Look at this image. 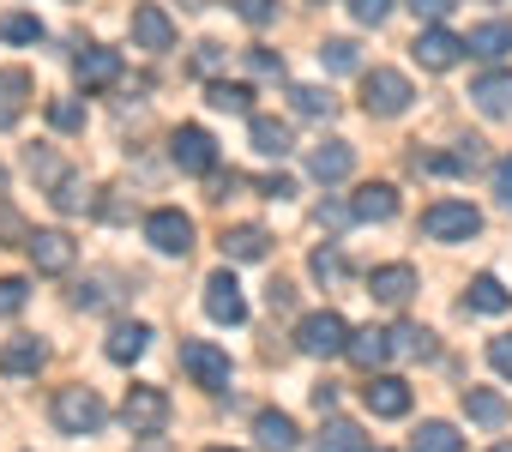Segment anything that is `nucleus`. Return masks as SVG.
I'll return each mask as SVG.
<instances>
[{"label": "nucleus", "mask_w": 512, "mask_h": 452, "mask_svg": "<svg viewBox=\"0 0 512 452\" xmlns=\"http://www.w3.org/2000/svg\"><path fill=\"white\" fill-rule=\"evenodd\" d=\"M205 314H211L217 326H241V320H247V302H241L235 272H211V278H205Z\"/></svg>", "instance_id": "nucleus-12"}, {"label": "nucleus", "mask_w": 512, "mask_h": 452, "mask_svg": "<svg viewBox=\"0 0 512 452\" xmlns=\"http://www.w3.org/2000/svg\"><path fill=\"white\" fill-rule=\"evenodd\" d=\"M356 211L350 205H320V223H332V230H344V223H350Z\"/></svg>", "instance_id": "nucleus-49"}, {"label": "nucleus", "mask_w": 512, "mask_h": 452, "mask_svg": "<svg viewBox=\"0 0 512 452\" xmlns=\"http://www.w3.org/2000/svg\"><path fill=\"white\" fill-rule=\"evenodd\" d=\"M205 452H235V446H205Z\"/></svg>", "instance_id": "nucleus-56"}, {"label": "nucleus", "mask_w": 512, "mask_h": 452, "mask_svg": "<svg viewBox=\"0 0 512 452\" xmlns=\"http://www.w3.org/2000/svg\"><path fill=\"white\" fill-rule=\"evenodd\" d=\"M43 362H49L43 338H13L7 350H0V374H7V380H25V374H37Z\"/></svg>", "instance_id": "nucleus-21"}, {"label": "nucleus", "mask_w": 512, "mask_h": 452, "mask_svg": "<svg viewBox=\"0 0 512 452\" xmlns=\"http://www.w3.org/2000/svg\"><path fill=\"white\" fill-rule=\"evenodd\" d=\"M31 73L25 67H0V133H7V127H19V115L31 109Z\"/></svg>", "instance_id": "nucleus-14"}, {"label": "nucleus", "mask_w": 512, "mask_h": 452, "mask_svg": "<svg viewBox=\"0 0 512 452\" xmlns=\"http://www.w3.org/2000/svg\"><path fill=\"white\" fill-rule=\"evenodd\" d=\"M0 37L7 43H43V19L37 13H7L0 19Z\"/></svg>", "instance_id": "nucleus-36"}, {"label": "nucleus", "mask_w": 512, "mask_h": 452, "mask_svg": "<svg viewBox=\"0 0 512 452\" xmlns=\"http://www.w3.org/2000/svg\"><path fill=\"white\" fill-rule=\"evenodd\" d=\"M320 67H326V73H356V67H362V49H356L350 37H326V43H320Z\"/></svg>", "instance_id": "nucleus-32"}, {"label": "nucleus", "mask_w": 512, "mask_h": 452, "mask_svg": "<svg viewBox=\"0 0 512 452\" xmlns=\"http://www.w3.org/2000/svg\"><path fill=\"white\" fill-rule=\"evenodd\" d=\"M169 157H175V169H187V175H211V169H217V139H211L205 127H175V133H169Z\"/></svg>", "instance_id": "nucleus-8"}, {"label": "nucleus", "mask_w": 512, "mask_h": 452, "mask_svg": "<svg viewBox=\"0 0 512 452\" xmlns=\"http://www.w3.org/2000/svg\"><path fill=\"white\" fill-rule=\"evenodd\" d=\"M452 7H458V0H410V13H416V19H428V25H440Z\"/></svg>", "instance_id": "nucleus-46"}, {"label": "nucleus", "mask_w": 512, "mask_h": 452, "mask_svg": "<svg viewBox=\"0 0 512 452\" xmlns=\"http://www.w3.org/2000/svg\"><path fill=\"white\" fill-rule=\"evenodd\" d=\"M205 103L223 109V115H253V91H247V85H229V79H217V85L205 91Z\"/></svg>", "instance_id": "nucleus-33"}, {"label": "nucleus", "mask_w": 512, "mask_h": 452, "mask_svg": "<svg viewBox=\"0 0 512 452\" xmlns=\"http://www.w3.org/2000/svg\"><path fill=\"white\" fill-rule=\"evenodd\" d=\"M410 446H416V452H464V434H458L452 422H422Z\"/></svg>", "instance_id": "nucleus-31"}, {"label": "nucleus", "mask_w": 512, "mask_h": 452, "mask_svg": "<svg viewBox=\"0 0 512 452\" xmlns=\"http://www.w3.org/2000/svg\"><path fill=\"white\" fill-rule=\"evenodd\" d=\"M73 79H79L85 91H103V85H115V79H121V49L85 43V49L73 55Z\"/></svg>", "instance_id": "nucleus-11"}, {"label": "nucleus", "mask_w": 512, "mask_h": 452, "mask_svg": "<svg viewBox=\"0 0 512 452\" xmlns=\"http://www.w3.org/2000/svg\"><path fill=\"white\" fill-rule=\"evenodd\" d=\"M488 362L512 380V332H506V338H488Z\"/></svg>", "instance_id": "nucleus-47"}, {"label": "nucleus", "mask_w": 512, "mask_h": 452, "mask_svg": "<svg viewBox=\"0 0 512 452\" xmlns=\"http://www.w3.org/2000/svg\"><path fill=\"white\" fill-rule=\"evenodd\" d=\"M308 169H314V181H326V187H332V181H344V175L356 169V151H350L344 139H326V145L308 157Z\"/></svg>", "instance_id": "nucleus-22"}, {"label": "nucleus", "mask_w": 512, "mask_h": 452, "mask_svg": "<svg viewBox=\"0 0 512 452\" xmlns=\"http://www.w3.org/2000/svg\"><path fill=\"white\" fill-rule=\"evenodd\" d=\"M139 452H175V446H163V440H157V434H151V440H145V446H139Z\"/></svg>", "instance_id": "nucleus-54"}, {"label": "nucleus", "mask_w": 512, "mask_h": 452, "mask_svg": "<svg viewBox=\"0 0 512 452\" xmlns=\"http://www.w3.org/2000/svg\"><path fill=\"white\" fill-rule=\"evenodd\" d=\"M49 199H55V211H85L91 205V187H85V175H61Z\"/></svg>", "instance_id": "nucleus-35"}, {"label": "nucleus", "mask_w": 512, "mask_h": 452, "mask_svg": "<svg viewBox=\"0 0 512 452\" xmlns=\"http://www.w3.org/2000/svg\"><path fill=\"white\" fill-rule=\"evenodd\" d=\"M398 7V0H350V13H356V25H386V13Z\"/></svg>", "instance_id": "nucleus-44"}, {"label": "nucleus", "mask_w": 512, "mask_h": 452, "mask_svg": "<svg viewBox=\"0 0 512 452\" xmlns=\"http://www.w3.org/2000/svg\"><path fill=\"white\" fill-rule=\"evenodd\" d=\"M169 410H175V404H169V392H163V386H127L121 416H127V428H133V434H145V440H151V434H163V428H169Z\"/></svg>", "instance_id": "nucleus-6"}, {"label": "nucleus", "mask_w": 512, "mask_h": 452, "mask_svg": "<svg viewBox=\"0 0 512 452\" xmlns=\"http://www.w3.org/2000/svg\"><path fill=\"white\" fill-rule=\"evenodd\" d=\"M320 452H362V428L356 422H344V416H332L326 428H320V440H314Z\"/></svg>", "instance_id": "nucleus-34"}, {"label": "nucleus", "mask_w": 512, "mask_h": 452, "mask_svg": "<svg viewBox=\"0 0 512 452\" xmlns=\"http://www.w3.org/2000/svg\"><path fill=\"white\" fill-rule=\"evenodd\" d=\"M49 121H55L61 133H79V127H85V109H79L73 97H55V103H49Z\"/></svg>", "instance_id": "nucleus-41"}, {"label": "nucleus", "mask_w": 512, "mask_h": 452, "mask_svg": "<svg viewBox=\"0 0 512 452\" xmlns=\"http://www.w3.org/2000/svg\"><path fill=\"white\" fill-rule=\"evenodd\" d=\"M410 79L398 73V67H374V73H362V109L368 115H380V121H392V115H404L410 109Z\"/></svg>", "instance_id": "nucleus-3"}, {"label": "nucleus", "mask_w": 512, "mask_h": 452, "mask_svg": "<svg viewBox=\"0 0 512 452\" xmlns=\"http://www.w3.org/2000/svg\"><path fill=\"white\" fill-rule=\"evenodd\" d=\"M464 43H470V55H488V61H500V55L512 49V25H506V19H494V25H476Z\"/></svg>", "instance_id": "nucleus-30"}, {"label": "nucleus", "mask_w": 512, "mask_h": 452, "mask_svg": "<svg viewBox=\"0 0 512 452\" xmlns=\"http://www.w3.org/2000/svg\"><path fill=\"white\" fill-rule=\"evenodd\" d=\"M332 404H338V386H332V380H326V386H314V410H332Z\"/></svg>", "instance_id": "nucleus-53"}, {"label": "nucleus", "mask_w": 512, "mask_h": 452, "mask_svg": "<svg viewBox=\"0 0 512 452\" xmlns=\"http://www.w3.org/2000/svg\"><path fill=\"white\" fill-rule=\"evenodd\" d=\"M49 410H55V428H61V434H97V428L109 422V410H103V398H97L91 386H61Z\"/></svg>", "instance_id": "nucleus-2"}, {"label": "nucleus", "mask_w": 512, "mask_h": 452, "mask_svg": "<svg viewBox=\"0 0 512 452\" xmlns=\"http://www.w3.org/2000/svg\"><path fill=\"white\" fill-rule=\"evenodd\" d=\"M133 43L151 49V55L175 49V19H169L163 7H133Z\"/></svg>", "instance_id": "nucleus-15"}, {"label": "nucleus", "mask_w": 512, "mask_h": 452, "mask_svg": "<svg viewBox=\"0 0 512 452\" xmlns=\"http://www.w3.org/2000/svg\"><path fill=\"white\" fill-rule=\"evenodd\" d=\"M217 61H223V43H199V67H205V73H211V67H217Z\"/></svg>", "instance_id": "nucleus-51"}, {"label": "nucleus", "mask_w": 512, "mask_h": 452, "mask_svg": "<svg viewBox=\"0 0 512 452\" xmlns=\"http://www.w3.org/2000/svg\"><path fill=\"white\" fill-rule=\"evenodd\" d=\"M290 296H296V290H290V284H284V278H278V284H272V290H266V302H272V308H290Z\"/></svg>", "instance_id": "nucleus-52"}, {"label": "nucleus", "mask_w": 512, "mask_h": 452, "mask_svg": "<svg viewBox=\"0 0 512 452\" xmlns=\"http://www.w3.org/2000/svg\"><path fill=\"white\" fill-rule=\"evenodd\" d=\"M25 254H31V266H37V272H49V278L73 272V260H79V248H73V236H67V230H31Z\"/></svg>", "instance_id": "nucleus-10"}, {"label": "nucleus", "mask_w": 512, "mask_h": 452, "mask_svg": "<svg viewBox=\"0 0 512 452\" xmlns=\"http://www.w3.org/2000/svg\"><path fill=\"white\" fill-rule=\"evenodd\" d=\"M494 452H512V440H506V446H494Z\"/></svg>", "instance_id": "nucleus-57"}, {"label": "nucleus", "mask_w": 512, "mask_h": 452, "mask_svg": "<svg viewBox=\"0 0 512 452\" xmlns=\"http://www.w3.org/2000/svg\"><path fill=\"white\" fill-rule=\"evenodd\" d=\"M476 230H482V211L464 199H440L422 211V236H434V242H470Z\"/></svg>", "instance_id": "nucleus-4"}, {"label": "nucleus", "mask_w": 512, "mask_h": 452, "mask_svg": "<svg viewBox=\"0 0 512 452\" xmlns=\"http://www.w3.org/2000/svg\"><path fill=\"white\" fill-rule=\"evenodd\" d=\"M470 103H476L482 115H506V109H512V73H506V67H494V73L470 79Z\"/></svg>", "instance_id": "nucleus-19"}, {"label": "nucleus", "mask_w": 512, "mask_h": 452, "mask_svg": "<svg viewBox=\"0 0 512 452\" xmlns=\"http://www.w3.org/2000/svg\"><path fill=\"white\" fill-rule=\"evenodd\" d=\"M25 302H31V284H25V278H0V320L19 314Z\"/></svg>", "instance_id": "nucleus-40"}, {"label": "nucleus", "mask_w": 512, "mask_h": 452, "mask_svg": "<svg viewBox=\"0 0 512 452\" xmlns=\"http://www.w3.org/2000/svg\"><path fill=\"white\" fill-rule=\"evenodd\" d=\"M247 73L278 79V73H284V55H272V49H247Z\"/></svg>", "instance_id": "nucleus-45"}, {"label": "nucleus", "mask_w": 512, "mask_h": 452, "mask_svg": "<svg viewBox=\"0 0 512 452\" xmlns=\"http://www.w3.org/2000/svg\"><path fill=\"white\" fill-rule=\"evenodd\" d=\"M109 302H121V290H115V278H91V284L79 290V308H109Z\"/></svg>", "instance_id": "nucleus-43"}, {"label": "nucleus", "mask_w": 512, "mask_h": 452, "mask_svg": "<svg viewBox=\"0 0 512 452\" xmlns=\"http://www.w3.org/2000/svg\"><path fill=\"white\" fill-rule=\"evenodd\" d=\"M145 242H151L157 254H187V248H193V217L175 211V205L151 211V217H145Z\"/></svg>", "instance_id": "nucleus-9"}, {"label": "nucleus", "mask_w": 512, "mask_h": 452, "mask_svg": "<svg viewBox=\"0 0 512 452\" xmlns=\"http://www.w3.org/2000/svg\"><path fill=\"white\" fill-rule=\"evenodd\" d=\"M31 242V223L7 205V199H0V248H25Z\"/></svg>", "instance_id": "nucleus-37"}, {"label": "nucleus", "mask_w": 512, "mask_h": 452, "mask_svg": "<svg viewBox=\"0 0 512 452\" xmlns=\"http://www.w3.org/2000/svg\"><path fill=\"white\" fill-rule=\"evenodd\" d=\"M223 260H266V248H272V236L260 230V223H235V230H223Z\"/></svg>", "instance_id": "nucleus-20"}, {"label": "nucleus", "mask_w": 512, "mask_h": 452, "mask_svg": "<svg viewBox=\"0 0 512 452\" xmlns=\"http://www.w3.org/2000/svg\"><path fill=\"white\" fill-rule=\"evenodd\" d=\"M25 169H31V175H37L43 187H55V181L67 175V169H61V157H55V151H37V145L25 151Z\"/></svg>", "instance_id": "nucleus-38"}, {"label": "nucleus", "mask_w": 512, "mask_h": 452, "mask_svg": "<svg viewBox=\"0 0 512 452\" xmlns=\"http://www.w3.org/2000/svg\"><path fill=\"white\" fill-rule=\"evenodd\" d=\"M296 350H302V356H314V362L344 356V350H350V320H344V314H332V308L308 314V320L296 326Z\"/></svg>", "instance_id": "nucleus-1"}, {"label": "nucleus", "mask_w": 512, "mask_h": 452, "mask_svg": "<svg viewBox=\"0 0 512 452\" xmlns=\"http://www.w3.org/2000/svg\"><path fill=\"white\" fill-rule=\"evenodd\" d=\"M181 7H187V13H199V7H205V0H181Z\"/></svg>", "instance_id": "nucleus-55"}, {"label": "nucleus", "mask_w": 512, "mask_h": 452, "mask_svg": "<svg viewBox=\"0 0 512 452\" xmlns=\"http://www.w3.org/2000/svg\"><path fill=\"white\" fill-rule=\"evenodd\" d=\"M290 103H296V115H308V121H332V115H338V97H332L326 85H296Z\"/></svg>", "instance_id": "nucleus-28"}, {"label": "nucleus", "mask_w": 512, "mask_h": 452, "mask_svg": "<svg viewBox=\"0 0 512 452\" xmlns=\"http://www.w3.org/2000/svg\"><path fill=\"white\" fill-rule=\"evenodd\" d=\"M308 272H314L320 284H332V278H344V254H338V248H314V260H308Z\"/></svg>", "instance_id": "nucleus-42"}, {"label": "nucleus", "mask_w": 512, "mask_h": 452, "mask_svg": "<svg viewBox=\"0 0 512 452\" xmlns=\"http://www.w3.org/2000/svg\"><path fill=\"white\" fill-rule=\"evenodd\" d=\"M464 416L482 422V428H500V422H506V398L488 392V386H470V392H464Z\"/></svg>", "instance_id": "nucleus-27"}, {"label": "nucleus", "mask_w": 512, "mask_h": 452, "mask_svg": "<svg viewBox=\"0 0 512 452\" xmlns=\"http://www.w3.org/2000/svg\"><path fill=\"white\" fill-rule=\"evenodd\" d=\"M464 308H476V314H506V308H512V290H506L494 272H482V278H470V296H464Z\"/></svg>", "instance_id": "nucleus-26"}, {"label": "nucleus", "mask_w": 512, "mask_h": 452, "mask_svg": "<svg viewBox=\"0 0 512 452\" xmlns=\"http://www.w3.org/2000/svg\"><path fill=\"white\" fill-rule=\"evenodd\" d=\"M368 296L386 302V308H404V302L416 296V272H410V266H380V272L368 278Z\"/></svg>", "instance_id": "nucleus-18"}, {"label": "nucleus", "mask_w": 512, "mask_h": 452, "mask_svg": "<svg viewBox=\"0 0 512 452\" xmlns=\"http://www.w3.org/2000/svg\"><path fill=\"white\" fill-rule=\"evenodd\" d=\"M253 434H260L266 452H296V422L284 410H260V416H253Z\"/></svg>", "instance_id": "nucleus-24"}, {"label": "nucleus", "mask_w": 512, "mask_h": 452, "mask_svg": "<svg viewBox=\"0 0 512 452\" xmlns=\"http://www.w3.org/2000/svg\"><path fill=\"white\" fill-rule=\"evenodd\" d=\"M410 55H416V67H428V73H446V67H458V61L470 55V43H464V37H452L446 25H428V31H416Z\"/></svg>", "instance_id": "nucleus-7"}, {"label": "nucleus", "mask_w": 512, "mask_h": 452, "mask_svg": "<svg viewBox=\"0 0 512 452\" xmlns=\"http://www.w3.org/2000/svg\"><path fill=\"white\" fill-rule=\"evenodd\" d=\"M350 211H356V223H386V217H398V187L392 181H368V187H356Z\"/></svg>", "instance_id": "nucleus-16"}, {"label": "nucleus", "mask_w": 512, "mask_h": 452, "mask_svg": "<svg viewBox=\"0 0 512 452\" xmlns=\"http://www.w3.org/2000/svg\"><path fill=\"white\" fill-rule=\"evenodd\" d=\"M253 151H260V157H290L296 151V139H290V127L284 121H272V115H253Z\"/></svg>", "instance_id": "nucleus-25"}, {"label": "nucleus", "mask_w": 512, "mask_h": 452, "mask_svg": "<svg viewBox=\"0 0 512 452\" xmlns=\"http://www.w3.org/2000/svg\"><path fill=\"white\" fill-rule=\"evenodd\" d=\"M260 187H266V193H272V199H290V193H296V181H290V175H266V181H260Z\"/></svg>", "instance_id": "nucleus-50"}, {"label": "nucleus", "mask_w": 512, "mask_h": 452, "mask_svg": "<svg viewBox=\"0 0 512 452\" xmlns=\"http://www.w3.org/2000/svg\"><path fill=\"white\" fill-rule=\"evenodd\" d=\"M392 356H410V362H428L434 356V332L428 326H392Z\"/></svg>", "instance_id": "nucleus-29"}, {"label": "nucleus", "mask_w": 512, "mask_h": 452, "mask_svg": "<svg viewBox=\"0 0 512 452\" xmlns=\"http://www.w3.org/2000/svg\"><path fill=\"white\" fill-rule=\"evenodd\" d=\"M494 193H500V205L512 211V157H500V163H494Z\"/></svg>", "instance_id": "nucleus-48"}, {"label": "nucleus", "mask_w": 512, "mask_h": 452, "mask_svg": "<svg viewBox=\"0 0 512 452\" xmlns=\"http://www.w3.org/2000/svg\"><path fill=\"white\" fill-rule=\"evenodd\" d=\"M0 187H7V169H0Z\"/></svg>", "instance_id": "nucleus-58"}, {"label": "nucleus", "mask_w": 512, "mask_h": 452, "mask_svg": "<svg viewBox=\"0 0 512 452\" xmlns=\"http://www.w3.org/2000/svg\"><path fill=\"white\" fill-rule=\"evenodd\" d=\"M145 344H151V326L121 320V326L109 332V344H103V350H109V362H121V368H127V362H139V356H145Z\"/></svg>", "instance_id": "nucleus-23"}, {"label": "nucleus", "mask_w": 512, "mask_h": 452, "mask_svg": "<svg viewBox=\"0 0 512 452\" xmlns=\"http://www.w3.org/2000/svg\"><path fill=\"white\" fill-rule=\"evenodd\" d=\"M229 13L247 19V25H272L278 19V0H229Z\"/></svg>", "instance_id": "nucleus-39"}, {"label": "nucleus", "mask_w": 512, "mask_h": 452, "mask_svg": "<svg viewBox=\"0 0 512 452\" xmlns=\"http://www.w3.org/2000/svg\"><path fill=\"white\" fill-rule=\"evenodd\" d=\"M362 404H368L374 416H410V386H404L398 374H368Z\"/></svg>", "instance_id": "nucleus-13"}, {"label": "nucleus", "mask_w": 512, "mask_h": 452, "mask_svg": "<svg viewBox=\"0 0 512 452\" xmlns=\"http://www.w3.org/2000/svg\"><path fill=\"white\" fill-rule=\"evenodd\" d=\"M356 368H368V374H380L386 362H392V332H380V326H362V332H350V350H344Z\"/></svg>", "instance_id": "nucleus-17"}, {"label": "nucleus", "mask_w": 512, "mask_h": 452, "mask_svg": "<svg viewBox=\"0 0 512 452\" xmlns=\"http://www.w3.org/2000/svg\"><path fill=\"white\" fill-rule=\"evenodd\" d=\"M181 374L193 386H205V392H229V356L217 344H205V338H187L181 344Z\"/></svg>", "instance_id": "nucleus-5"}]
</instances>
